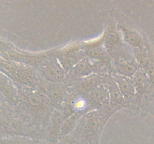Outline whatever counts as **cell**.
Returning <instances> with one entry per match:
<instances>
[{
    "label": "cell",
    "mask_w": 154,
    "mask_h": 144,
    "mask_svg": "<svg viewBox=\"0 0 154 144\" xmlns=\"http://www.w3.org/2000/svg\"><path fill=\"white\" fill-rule=\"evenodd\" d=\"M79 118V115L78 113H75L74 115L70 116V117L66 119V121L62 125L60 128V132L63 135H66L70 133L78 123V120Z\"/></svg>",
    "instance_id": "cell-12"
},
{
    "label": "cell",
    "mask_w": 154,
    "mask_h": 144,
    "mask_svg": "<svg viewBox=\"0 0 154 144\" xmlns=\"http://www.w3.org/2000/svg\"><path fill=\"white\" fill-rule=\"evenodd\" d=\"M8 84L9 83H8L7 82H6V84H4V82L2 81V92H5V94L6 96L13 99L16 96V94H15L13 87L9 86Z\"/></svg>",
    "instance_id": "cell-15"
},
{
    "label": "cell",
    "mask_w": 154,
    "mask_h": 144,
    "mask_svg": "<svg viewBox=\"0 0 154 144\" xmlns=\"http://www.w3.org/2000/svg\"><path fill=\"white\" fill-rule=\"evenodd\" d=\"M114 80L118 85L122 94L125 98H131L136 94V88L132 77L123 76L117 74L114 76Z\"/></svg>",
    "instance_id": "cell-5"
},
{
    "label": "cell",
    "mask_w": 154,
    "mask_h": 144,
    "mask_svg": "<svg viewBox=\"0 0 154 144\" xmlns=\"http://www.w3.org/2000/svg\"><path fill=\"white\" fill-rule=\"evenodd\" d=\"M100 124V117L98 112H90L87 114L81 123V133L84 134H90L96 132Z\"/></svg>",
    "instance_id": "cell-6"
},
{
    "label": "cell",
    "mask_w": 154,
    "mask_h": 144,
    "mask_svg": "<svg viewBox=\"0 0 154 144\" xmlns=\"http://www.w3.org/2000/svg\"><path fill=\"white\" fill-rule=\"evenodd\" d=\"M123 38H124L125 41L128 44L130 45L133 49L140 47L143 45L141 38L140 37L138 33L132 31V30L126 29V28H123Z\"/></svg>",
    "instance_id": "cell-10"
},
{
    "label": "cell",
    "mask_w": 154,
    "mask_h": 144,
    "mask_svg": "<svg viewBox=\"0 0 154 144\" xmlns=\"http://www.w3.org/2000/svg\"><path fill=\"white\" fill-rule=\"evenodd\" d=\"M93 64H90V61L87 58L81 59L75 64L74 67V74L76 76L80 75H84L85 74L89 73V71H91L93 70Z\"/></svg>",
    "instance_id": "cell-11"
},
{
    "label": "cell",
    "mask_w": 154,
    "mask_h": 144,
    "mask_svg": "<svg viewBox=\"0 0 154 144\" xmlns=\"http://www.w3.org/2000/svg\"><path fill=\"white\" fill-rule=\"evenodd\" d=\"M61 144H74V143L69 140H65V141H63Z\"/></svg>",
    "instance_id": "cell-17"
},
{
    "label": "cell",
    "mask_w": 154,
    "mask_h": 144,
    "mask_svg": "<svg viewBox=\"0 0 154 144\" xmlns=\"http://www.w3.org/2000/svg\"><path fill=\"white\" fill-rule=\"evenodd\" d=\"M120 38L115 31H110L105 38V44L108 49L114 50L120 45Z\"/></svg>",
    "instance_id": "cell-13"
},
{
    "label": "cell",
    "mask_w": 154,
    "mask_h": 144,
    "mask_svg": "<svg viewBox=\"0 0 154 144\" xmlns=\"http://www.w3.org/2000/svg\"><path fill=\"white\" fill-rule=\"evenodd\" d=\"M149 75L146 73L144 69L139 68L136 71V73L132 76V80L135 83L137 93H144L148 88L150 84V79Z\"/></svg>",
    "instance_id": "cell-8"
},
{
    "label": "cell",
    "mask_w": 154,
    "mask_h": 144,
    "mask_svg": "<svg viewBox=\"0 0 154 144\" xmlns=\"http://www.w3.org/2000/svg\"><path fill=\"white\" fill-rule=\"evenodd\" d=\"M1 69L2 72L5 74V76H9L23 85L29 87H35L38 86V80L37 75L33 70L26 66L2 61Z\"/></svg>",
    "instance_id": "cell-1"
},
{
    "label": "cell",
    "mask_w": 154,
    "mask_h": 144,
    "mask_svg": "<svg viewBox=\"0 0 154 144\" xmlns=\"http://www.w3.org/2000/svg\"><path fill=\"white\" fill-rule=\"evenodd\" d=\"M114 65L117 73L123 76L132 77L138 70V64L135 58L128 53L120 52L114 59Z\"/></svg>",
    "instance_id": "cell-3"
},
{
    "label": "cell",
    "mask_w": 154,
    "mask_h": 144,
    "mask_svg": "<svg viewBox=\"0 0 154 144\" xmlns=\"http://www.w3.org/2000/svg\"><path fill=\"white\" fill-rule=\"evenodd\" d=\"M47 92V94L49 98L54 103L61 104L64 99L65 94L63 88L57 85V83H53V85H50L45 88Z\"/></svg>",
    "instance_id": "cell-9"
},
{
    "label": "cell",
    "mask_w": 154,
    "mask_h": 144,
    "mask_svg": "<svg viewBox=\"0 0 154 144\" xmlns=\"http://www.w3.org/2000/svg\"><path fill=\"white\" fill-rule=\"evenodd\" d=\"M107 86L109 94V102L111 106L113 107H117L123 105L125 102V98L114 78L108 81Z\"/></svg>",
    "instance_id": "cell-7"
},
{
    "label": "cell",
    "mask_w": 154,
    "mask_h": 144,
    "mask_svg": "<svg viewBox=\"0 0 154 144\" xmlns=\"http://www.w3.org/2000/svg\"><path fill=\"white\" fill-rule=\"evenodd\" d=\"M65 69L60 61L56 58L48 60L41 68V74L46 80L53 83H57L64 78Z\"/></svg>",
    "instance_id": "cell-2"
},
{
    "label": "cell",
    "mask_w": 154,
    "mask_h": 144,
    "mask_svg": "<svg viewBox=\"0 0 154 144\" xmlns=\"http://www.w3.org/2000/svg\"><path fill=\"white\" fill-rule=\"evenodd\" d=\"M36 144H53L51 141H43V142H38Z\"/></svg>",
    "instance_id": "cell-16"
},
{
    "label": "cell",
    "mask_w": 154,
    "mask_h": 144,
    "mask_svg": "<svg viewBox=\"0 0 154 144\" xmlns=\"http://www.w3.org/2000/svg\"><path fill=\"white\" fill-rule=\"evenodd\" d=\"M38 141L27 138H12V139H2V144H36Z\"/></svg>",
    "instance_id": "cell-14"
},
{
    "label": "cell",
    "mask_w": 154,
    "mask_h": 144,
    "mask_svg": "<svg viewBox=\"0 0 154 144\" xmlns=\"http://www.w3.org/2000/svg\"><path fill=\"white\" fill-rule=\"evenodd\" d=\"M87 99L88 104L91 106L99 107L102 106L109 100L108 86H98L96 88H93L90 92V94Z\"/></svg>",
    "instance_id": "cell-4"
}]
</instances>
